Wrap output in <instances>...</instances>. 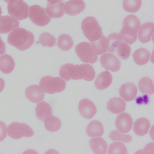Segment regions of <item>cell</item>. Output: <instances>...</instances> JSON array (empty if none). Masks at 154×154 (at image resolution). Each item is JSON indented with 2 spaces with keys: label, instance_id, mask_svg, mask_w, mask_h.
<instances>
[{
  "label": "cell",
  "instance_id": "cell-1",
  "mask_svg": "<svg viewBox=\"0 0 154 154\" xmlns=\"http://www.w3.org/2000/svg\"><path fill=\"white\" fill-rule=\"evenodd\" d=\"M7 41L19 50L25 51L32 46L34 37L31 32L23 28H16L9 34Z\"/></svg>",
  "mask_w": 154,
  "mask_h": 154
},
{
  "label": "cell",
  "instance_id": "cell-2",
  "mask_svg": "<svg viewBox=\"0 0 154 154\" xmlns=\"http://www.w3.org/2000/svg\"><path fill=\"white\" fill-rule=\"evenodd\" d=\"M140 19L134 15H128L123 20V28L119 35L121 40L133 44L137 38V33L140 26Z\"/></svg>",
  "mask_w": 154,
  "mask_h": 154
},
{
  "label": "cell",
  "instance_id": "cell-3",
  "mask_svg": "<svg viewBox=\"0 0 154 154\" xmlns=\"http://www.w3.org/2000/svg\"><path fill=\"white\" fill-rule=\"evenodd\" d=\"M81 28L84 35L90 42L96 41L102 35V28L93 17H85L82 22Z\"/></svg>",
  "mask_w": 154,
  "mask_h": 154
},
{
  "label": "cell",
  "instance_id": "cell-4",
  "mask_svg": "<svg viewBox=\"0 0 154 154\" xmlns=\"http://www.w3.org/2000/svg\"><path fill=\"white\" fill-rule=\"evenodd\" d=\"M66 82L59 77H52L49 76H43L40 81V87L44 91L54 94L63 91L66 87Z\"/></svg>",
  "mask_w": 154,
  "mask_h": 154
},
{
  "label": "cell",
  "instance_id": "cell-5",
  "mask_svg": "<svg viewBox=\"0 0 154 154\" xmlns=\"http://www.w3.org/2000/svg\"><path fill=\"white\" fill-rule=\"evenodd\" d=\"M7 10L9 14L19 20L26 19L28 16L29 7L23 0H10Z\"/></svg>",
  "mask_w": 154,
  "mask_h": 154
},
{
  "label": "cell",
  "instance_id": "cell-6",
  "mask_svg": "<svg viewBox=\"0 0 154 154\" xmlns=\"http://www.w3.org/2000/svg\"><path fill=\"white\" fill-rule=\"evenodd\" d=\"M29 16L31 20L38 26H45L51 21V17L47 13L45 8L38 5H34L29 7Z\"/></svg>",
  "mask_w": 154,
  "mask_h": 154
},
{
  "label": "cell",
  "instance_id": "cell-7",
  "mask_svg": "<svg viewBox=\"0 0 154 154\" xmlns=\"http://www.w3.org/2000/svg\"><path fill=\"white\" fill-rule=\"evenodd\" d=\"M7 132L11 138L16 140L23 137H30L34 135V132L30 126L23 123L13 122L10 123Z\"/></svg>",
  "mask_w": 154,
  "mask_h": 154
},
{
  "label": "cell",
  "instance_id": "cell-8",
  "mask_svg": "<svg viewBox=\"0 0 154 154\" xmlns=\"http://www.w3.org/2000/svg\"><path fill=\"white\" fill-rule=\"evenodd\" d=\"M75 51L79 59L84 63H94L97 56L91 45L87 42H81L75 47Z\"/></svg>",
  "mask_w": 154,
  "mask_h": 154
},
{
  "label": "cell",
  "instance_id": "cell-9",
  "mask_svg": "<svg viewBox=\"0 0 154 154\" xmlns=\"http://www.w3.org/2000/svg\"><path fill=\"white\" fill-rule=\"evenodd\" d=\"M100 61L103 68L112 72H117L120 68L119 60L111 53L103 54L100 58Z\"/></svg>",
  "mask_w": 154,
  "mask_h": 154
},
{
  "label": "cell",
  "instance_id": "cell-10",
  "mask_svg": "<svg viewBox=\"0 0 154 154\" xmlns=\"http://www.w3.org/2000/svg\"><path fill=\"white\" fill-rule=\"evenodd\" d=\"M132 125V119L127 112L120 114L116 120V126L118 131L122 133H127L130 131Z\"/></svg>",
  "mask_w": 154,
  "mask_h": 154
},
{
  "label": "cell",
  "instance_id": "cell-11",
  "mask_svg": "<svg viewBox=\"0 0 154 154\" xmlns=\"http://www.w3.org/2000/svg\"><path fill=\"white\" fill-rule=\"evenodd\" d=\"M78 109L81 116L88 119L92 118L97 111L96 106L93 102L87 99H83L80 100Z\"/></svg>",
  "mask_w": 154,
  "mask_h": 154
},
{
  "label": "cell",
  "instance_id": "cell-12",
  "mask_svg": "<svg viewBox=\"0 0 154 154\" xmlns=\"http://www.w3.org/2000/svg\"><path fill=\"white\" fill-rule=\"evenodd\" d=\"M85 8V4L82 0H69L64 4V11L69 16L78 14Z\"/></svg>",
  "mask_w": 154,
  "mask_h": 154
},
{
  "label": "cell",
  "instance_id": "cell-13",
  "mask_svg": "<svg viewBox=\"0 0 154 154\" xmlns=\"http://www.w3.org/2000/svg\"><path fill=\"white\" fill-rule=\"evenodd\" d=\"M78 66L70 63H67L63 65L60 69V76L66 81L70 79H80L78 72Z\"/></svg>",
  "mask_w": 154,
  "mask_h": 154
},
{
  "label": "cell",
  "instance_id": "cell-14",
  "mask_svg": "<svg viewBox=\"0 0 154 154\" xmlns=\"http://www.w3.org/2000/svg\"><path fill=\"white\" fill-rule=\"evenodd\" d=\"M25 96L31 102L38 103L43 100L45 93L40 86L37 85H32L25 90Z\"/></svg>",
  "mask_w": 154,
  "mask_h": 154
},
{
  "label": "cell",
  "instance_id": "cell-15",
  "mask_svg": "<svg viewBox=\"0 0 154 154\" xmlns=\"http://www.w3.org/2000/svg\"><path fill=\"white\" fill-rule=\"evenodd\" d=\"M19 26V21L13 16H4L0 18V33H8Z\"/></svg>",
  "mask_w": 154,
  "mask_h": 154
},
{
  "label": "cell",
  "instance_id": "cell-16",
  "mask_svg": "<svg viewBox=\"0 0 154 154\" xmlns=\"http://www.w3.org/2000/svg\"><path fill=\"white\" fill-rule=\"evenodd\" d=\"M137 87L132 82L123 84L119 88V94L120 96L128 102L134 100L137 95Z\"/></svg>",
  "mask_w": 154,
  "mask_h": 154
},
{
  "label": "cell",
  "instance_id": "cell-17",
  "mask_svg": "<svg viewBox=\"0 0 154 154\" xmlns=\"http://www.w3.org/2000/svg\"><path fill=\"white\" fill-rule=\"evenodd\" d=\"M154 32V23L153 22H146L142 24L139 28L138 39L141 43H145L150 41Z\"/></svg>",
  "mask_w": 154,
  "mask_h": 154
},
{
  "label": "cell",
  "instance_id": "cell-18",
  "mask_svg": "<svg viewBox=\"0 0 154 154\" xmlns=\"http://www.w3.org/2000/svg\"><path fill=\"white\" fill-rule=\"evenodd\" d=\"M112 80V75L108 71H104L97 76L94 81V85L97 89L104 90L111 85Z\"/></svg>",
  "mask_w": 154,
  "mask_h": 154
},
{
  "label": "cell",
  "instance_id": "cell-19",
  "mask_svg": "<svg viewBox=\"0 0 154 154\" xmlns=\"http://www.w3.org/2000/svg\"><path fill=\"white\" fill-rule=\"evenodd\" d=\"M64 4L63 2L57 3L48 2L45 10L49 16L51 17H61L64 15Z\"/></svg>",
  "mask_w": 154,
  "mask_h": 154
},
{
  "label": "cell",
  "instance_id": "cell-20",
  "mask_svg": "<svg viewBox=\"0 0 154 154\" xmlns=\"http://www.w3.org/2000/svg\"><path fill=\"white\" fill-rule=\"evenodd\" d=\"M150 126L149 120L146 118L141 117L135 122L133 127L134 132L139 136H143L148 132Z\"/></svg>",
  "mask_w": 154,
  "mask_h": 154
},
{
  "label": "cell",
  "instance_id": "cell-21",
  "mask_svg": "<svg viewBox=\"0 0 154 154\" xmlns=\"http://www.w3.org/2000/svg\"><path fill=\"white\" fill-rule=\"evenodd\" d=\"M107 108L114 114H119L125 110L126 103L120 97H112L108 100Z\"/></svg>",
  "mask_w": 154,
  "mask_h": 154
},
{
  "label": "cell",
  "instance_id": "cell-22",
  "mask_svg": "<svg viewBox=\"0 0 154 154\" xmlns=\"http://www.w3.org/2000/svg\"><path fill=\"white\" fill-rule=\"evenodd\" d=\"M78 72L80 79H83L87 81H92L95 76V72L93 67L88 64L78 65Z\"/></svg>",
  "mask_w": 154,
  "mask_h": 154
},
{
  "label": "cell",
  "instance_id": "cell-23",
  "mask_svg": "<svg viewBox=\"0 0 154 154\" xmlns=\"http://www.w3.org/2000/svg\"><path fill=\"white\" fill-rule=\"evenodd\" d=\"M37 117L42 121L45 120L47 117L52 115L51 106L46 102L38 103L35 109Z\"/></svg>",
  "mask_w": 154,
  "mask_h": 154
},
{
  "label": "cell",
  "instance_id": "cell-24",
  "mask_svg": "<svg viewBox=\"0 0 154 154\" xmlns=\"http://www.w3.org/2000/svg\"><path fill=\"white\" fill-rule=\"evenodd\" d=\"M93 152L96 154H105L107 150V144L102 138H94L90 141Z\"/></svg>",
  "mask_w": 154,
  "mask_h": 154
},
{
  "label": "cell",
  "instance_id": "cell-25",
  "mask_svg": "<svg viewBox=\"0 0 154 154\" xmlns=\"http://www.w3.org/2000/svg\"><path fill=\"white\" fill-rule=\"evenodd\" d=\"M14 61L13 58L7 54L0 57V70L4 73H10L14 67Z\"/></svg>",
  "mask_w": 154,
  "mask_h": 154
},
{
  "label": "cell",
  "instance_id": "cell-26",
  "mask_svg": "<svg viewBox=\"0 0 154 154\" xmlns=\"http://www.w3.org/2000/svg\"><path fill=\"white\" fill-rule=\"evenodd\" d=\"M86 132L88 136L94 137L102 135L104 130L102 123L99 121L93 120L87 126Z\"/></svg>",
  "mask_w": 154,
  "mask_h": 154
},
{
  "label": "cell",
  "instance_id": "cell-27",
  "mask_svg": "<svg viewBox=\"0 0 154 154\" xmlns=\"http://www.w3.org/2000/svg\"><path fill=\"white\" fill-rule=\"evenodd\" d=\"M150 57L149 51L145 48H139L133 53V58L135 62L139 65L146 64Z\"/></svg>",
  "mask_w": 154,
  "mask_h": 154
},
{
  "label": "cell",
  "instance_id": "cell-28",
  "mask_svg": "<svg viewBox=\"0 0 154 154\" xmlns=\"http://www.w3.org/2000/svg\"><path fill=\"white\" fill-rule=\"evenodd\" d=\"M93 49L97 55L105 53L108 51V44L106 38L102 35L98 40L91 42Z\"/></svg>",
  "mask_w": 154,
  "mask_h": 154
},
{
  "label": "cell",
  "instance_id": "cell-29",
  "mask_svg": "<svg viewBox=\"0 0 154 154\" xmlns=\"http://www.w3.org/2000/svg\"><path fill=\"white\" fill-rule=\"evenodd\" d=\"M138 88L142 93L152 94L154 93V86L152 81L149 77H143L138 82Z\"/></svg>",
  "mask_w": 154,
  "mask_h": 154
},
{
  "label": "cell",
  "instance_id": "cell-30",
  "mask_svg": "<svg viewBox=\"0 0 154 154\" xmlns=\"http://www.w3.org/2000/svg\"><path fill=\"white\" fill-rule=\"evenodd\" d=\"M61 125L60 120L54 116H50L45 120V126L51 132H55L60 129Z\"/></svg>",
  "mask_w": 154,
  "mask_h": 154
},
{
  "label": "cell",
  "instance_id": "cell-31",
  "mask_svg": "<svg viewBox=\"0 0 154 154\" xmlns=\"http://www.w3.org/2000/svg\"><path fill=\"white\" fill-rule=\"evenodd\" d=\"M57 44L61 49L63 51H69L72 48L73 45V41L69 35L67 34H63L58 37Z\"/></svg>",
  "mask_w": 154,
  "mask_h": 154
},
{
  "label": "cell",
  "instance_id": "cell-32",
  "mask_svg": "<svg viewBox=\"0 0 154 154\" xmlns=\"http://www.w3.org/2000/svg\"><path fill=\"white\" fill-rule=\"evenodd\" d=\"M131 50V47L127 43L121 41L117 45L115 51H116L119 57L122 59L125 60L129 57Z\"/></svg>",
  "mask_w": 154,
  "mask_h": 154
},
{
  "label": "cell",
  "instance_id": "cell-33",
  "mask_svg": "<svg viewBox=\"0 0 154 154\" xmlns=\"http://www.w3.org/2000/svg\"><path fill=\"white\" fill-rule=\"evenodd\" d=\"M141 5V0H123V8L128 12L135 13L138 11Z\"/></svg>",
  "mask_w": 154,
  "mask_h": 154
},
{
  "label": "cell",
  "instance_id": "cell-34",
  "mask_svg": "<svg viewBox=\"0 0 154 154\" xmlns=\"http://www.w3.org/2000/svg\"><path fill=\"white\" fill-rule=\"evenodd\" d=\"M128 153L125 145L120 142H114L109 145L108 154H126Z\"/></svg>",
  "mask_w": 154,
  "mask_h": 154
},
{
  "label": "cell",
  "instance_id": "cell-35",
  "mask_svg": "<svg viewBox=\"0 0 154 154\" xmlns=\"http://www.w3.org/2000/svg\"><path fill=\"white\" fill-rule=\"evenodd\" d=\"M39 42L43 46L52 47L55 45V38L48 32H43L39 37Z\"/></svg>",
  "mask_w": 154,
  "mask_h": 154
},
{
  "label": "cell",
  "instance_id": "cell-36",
  "mask_svg": "<svg viewBox=\"0 0 154 154\" xmlns=\"http://www.w3.org/2000/svg\"><path fill=\"white\" fill-rule=\"evenodd\" d=\"M108 44V51L111 52H115L116 48L118 43L121 42V39L117 33H112L106 38Z\"/></svg>",
  "mask_w": 154,
  "mask_h": 154
},
{
  "label": "cell",
  "instance_id": "cell-37",
  "mask_svg": "<svg viewBox=\"0 0 154 154\" xmlns=\"http://www.w3.org/2000/svg\"><path fill=\"white\" fill-rule=\"evenodd\" d=\"M109 138L113 141L120 140L125 143H129L132 141V137L130 135H123L117 131H112L109 133Z\"/></svg>",
  "mask_w": 154,
  "mask_h": 154
},
{
  "label": "cell",
  "instance_id": "cell-38",
  "mask_svg": "<svg viewBox=\"0 0 154 154\" xmlns=\"http://www.w3.org/2000/svg\"><path fill=\"white\" fill-rule=\"evenodd\" d=\"M7 128L5 124L0 121V141L4 140L7 136Z\"/></svg>",
  "mask_w": 154,
  "mask_h": 154
},
{
  "label": "cell",
  "instance_id": "cell-39",
  "mask_svg": "<svg viewBox=\"0 0 154 154\" xmlns=\"http://www.w3.org/2000/svg\"><path fill=\"white\" fill-rule=\"evenodd\" d=\"M5 51V44L2 40L0 37V55L4 54Z\"/></svg>",
  "mask_w": 154,
  "mask_h": 154
},
{
  "label": "cell",
  "instance_id": "cell-40",
  "mask_svg": "<svg viewBox=\"0 0 154 154\" xmlns=\"http://www.w3.org/2000/svg\"><path fill=\"white\" fill-rule=\"evenodd\" d=\"M4 81L2 78H0V92H1L4 88Z\"/></svg>",
  "mask_w": 154,
  "mask_h": 154
},
{
  "label": "cell",
  "instance_id": "cell-41",
  "mask_svg": "<svg viewBox=\"0 0 154 154\" xmlns=\"http://www.w3.org/2000/svg\"><path fill=\"white\" fill-rule=\"evenodd\" d=\"M62 1H64V0H48V1L51 3H57V2H61Z\"/></svg>",
  "mask_w": 154,
  "mask_h": 154
},
{
  "label": "cell",
  "instance_id": "cell-42",
  "mask_svg": "<svg viewBox=\"0 0 154 154\" xmlns=\"http://www.w3.org/2000/svg\"><path fill=\"white\" fill-rule=\"evenodd\" d=\"M1 8L0 7V18H1Z\"/></svg>",
  "mask_w": 154,
  "mask_h": 154
},
{
  "label": "cell",
  "instance_id": "cell-43",
  "mask_svg": "<svg viewBox=\"0 0 154 154\" xmlns=\"http://www.w3.org/2000/svg\"><path fill=\"white\" fill-rule=\"evenodd\" d=\"M5 2H8L10 0H4Z\"/></svg>",
  "mask_w": 154,
  "mask_h": 154
}]
</instances>
